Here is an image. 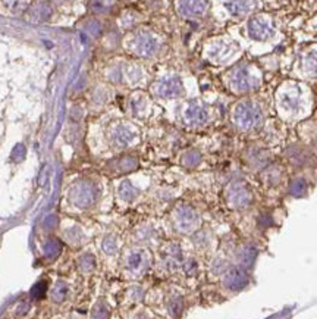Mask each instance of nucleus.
Returning <instances> with one entry per match:
<instances>
[{
	"label": "nucleus",
	"mask_w": 317,
	"mask_h": 319,
	"mask_svg": "<svg viewBox=\"0 0 317 319\" xmlns=\"http://www.w3.org/2000/svg\"><path fill=\"white\" fill-rule=\"evenodd\" d=\"M232 120L238 129L241 131H253L260 127L263 121L262 106L256 100H242L234 108Z\"/></svg>",
	"instance_id": "obj_1"
},
{
	"label": "nucleus",
	"mask_w": 317,
	"mask_h": 319,
	"mask_svg": "<svg viewBox=\"0 0 317 319\" xmlns=\"http://www.w3.org/2000/svg\"><path fill=\"white\" fill-rule=\"evenodd\" d=\"M259 84H260V81L257 77H254V74L248 68V65H238L232 69V72L229 75V85H231L232 91H235L238 94L248 93V91L254 90Z\"/></svg>",
	"instance_id": "obj_2"
},
{
	"label": "nucleus",
	"mask_w": 317,
	"mask_h": 319,
	"mask_svg": "<svg viewBox=\"0 0 317 319\" xmlns=\"http://www.w3.org/2000/svg\"><path fill=\"white\" fill-rule=\"evenodd\" d=\"M99 196L97 187L91 181H79L77 183L69 193V199L74 206L79 209H88L91 207Z\"/></svg>",
	"instance_id": "obj_3"
},
{
	"label": "nucleus",
	"mask_w": 317,
	"mask_h": 319,
	"mask_svg": "<svg viewBox=\"0 0 317 319\" xmlns=\"http://www.w3.org/2000/svg\"><path fill=\"white\" fill-rule=\"evenodd\" d=\"M276 30L275 24L272 22L270 18L264 15H257L253 16L248 24H247V34L250 39L256 41H269L273 39Z\"/></svg>",
	"instance_id": "obj_4"
},
{
	"label": "nucleus",
	"mask_w": 317,
	"mask_h": 319,
	"mask_svg": "<svg viewBox=\"0 0 317 319\" xmlns=\"http://www.w3.org/2000/svg\"><path fill=\"white\" fill-rule=\"evenodd\" d=\"M160 50V41L150 31H141L132 39V52L138 58H153Z\"/></svg>",
	"instance_id": "obj_5"
},
{
	"label": "nucleus",
	"mask_w": 317,
	"mask_h": 319,
	"mask_svg": "<svg viewBox=\"0 0 317 319\" xmlns=\"http://www.w3.org/2000/svg\"><path fill=\"white\" fill-rule=\"evenodd\" d=\"M173 224H175V228L179 233L187 234V233H191L196 228H198L200 216H198L197 210L193 209L191 206L179 204L175 209V213H173Z\"/></svg>",
	"instance_id": "obj_6"
},
{
	"label": "nucleus",
	"mask_w": 317,
	"mask_h": 319,
	"mask_svg": "<svg viewBox=\"0 0 317 319\" xmlns=\"http://www.w3.org/2000/svg\"><path fill=\"white\" fill-rule=\"evenodd\" d=\"M123 263H125V269L129 274L140 275L150 268L152 257H150L149 252L144 249H132L125 255Z\"/></svg>",
	"instance_id": "obj_7"
},
{
	"label": "nucleus",
	"mask_w": 317,
	"mask_h": 319,
	"mask_svg": "<svg viewBox=\"0 0 317 319\" xmlns=\"http://www.w3.org/2000/svg\"><path fill=\"white\" fill-rule=\"evenodd\" d=\"M226 200L228 204L234 209H245L253 201V193L245 183L234 181L226 190Z\"/></svg>",
	"instance_id": "obj_8"
},
{
	"label": "nucleus",
	"mask_w": 317,
	"mask_h": 319,
	"mask_svg": "<svg viewBox=\"0 0 317 319\" xmlns=\"http://www.w3.org/2000/svg\"><path fill=\"white\" fill-rule=\"evenodd\" d=\"M137 137H138V134L134 129V127H131L129 124H125V122H119L116 125H113L110 129V143L116 149L129 147L137 140Z\"/></svg>",
	"instance_id": "obj_9"
},
{
	"label": "nucleus",
	"mask_w": 317,
	"mask_h": 319,
	"mask_svg": "<svg viewBox=\"0 0 317 319\" xmlns=\"http://www.w3.org/2000/svg\"><path fill=\"white\" fill-rule=\"evenodd\" d=\"M153 91L156 96L161 97V99H175L184 93V84H182L181 78L172 75V77H166V78L158 80L153 85Z\"/></svg>",
	"instance_id": "obj_10"
},
{
	"label": "nucleus",
	"mask_w": 317,
	"mask_h": 319,
	"mask_svg": "<svg viewBox=\"0 0 317 319\" xmlns=\"http://www.w3.org/2000/svg\"><path fill=\"white\" fill-rule=\"evenodd\" d=\"M209 118H210L209 109L198 102L188 103V106L184 111V121L190 127H201V125L207 124Z\"/></svg>",
	"instance_id": "obj_11"
},
{
	"label": "nucleus",
	"mask_w": 317,
	"mask_h": 319,
	"mask_svg": "<svg viewBox=\"0 0 317 319\" xmlns=\"http://www.w3.org/2000/svg\"><path fill=\"white\" fill-rule=\"evenodd\" d=\"M207 0H178V13L184 18H200L207 12Z\"/></svg>",
	"instance_id": "obj_12"
},
{
	"label": "nucleus",
	"mask_w": 317,
	"mask_h": 319,
	"mask_svg": "<svg viewBox=\"0 0 317 319\" xmlns=\"http://www.w3.org/2000/svg\"><path fill=\"white\" fill-rule=\"evenodd\" d=\"M225 7L232 16H247L257 7V0H225Z\"/></svg>",
	"instance_id": "obj_13"
},
{
	"label": "nucleus",
	"mask_w": 317,
	"mask_h": 319,
	"mask_svg": "<svg viewBox=\"0 0 317 319\" xmlns=\"http://www.w3.org/2000/svg\"><path fill=\"white\" fill-rule=\"evenodd\" d=\"M225 282H226L228 288L238 290V288L244 287V284L247 282V275L241 268H232L225 272Z\"/></svg>",
	"instance_id": "obj_14"
},
{
	"label": "nucleus",
	"mask_w": 317,
	"mask_h": 319,
	"mask_svg": "<svg viewBox=\"0 0 317 319\" xmlns=\"http://www.w3.org/2000/svg\"><path fill=\"white\" fill-rule=\"evenodd\" d=\"M52 13H53V7L50 6V3L41 1V3H37L30 10V18H31V21H34L36 24H39V22L47 21L52 16Z\"/></svg>",
	"instance_id": "obj_15"
},
{
	"label": "nucleus",
	"mask_w": 317,
	"mask_h": 319,
	"mask_svg": "<svg viewBox=\"0 0 317 319\" xmlns=\"http://www.w3.org/2000/svg\"><path fill=\"white\" fill-rule=\"evenodd\" d=\"M118 194L119 197L122 200H125V201H132V200L140 194V190H138L129 180H125V181H122L120 186H119Z\"/></svg>",
	"instance_id": "obj_16"
},
{
	"label": "nucleus",
	"mask_w": 317,
	"mask_h": 319,
	"mask_svg": "<svg viewBox=\"0 0 317 319\" xmlns=\"http://www.w3.org/2000/svg\"><path fill=\"white\" fill-rule=\"evenodd\" d=\"M78 269L82 274H91L96 269V257L91 253H82L78 257Z\"/></svg>",
	"instance_id": "obj_17"
},
{
	"label": "nucleus",
	"mask_w": 317,
	"mask_h": 319,
	"mask_svg": "<svg viewBox=\"0 0 317 319\" xmlns=\"http://www.w3.org/2000/svg\"><path fill=\"white\" fill-rule=\"evenodd\" d=\"M146 108H147V100H146V97L141 96V94H137V96H134V97L129 100V109H131V112H132L134 115H137V117L143 115L144 111H146Z\"/></svg>",
	"instance_id": "obj_18"
},
{
	"label": "nucleus",
	"mask_w": 317,
	"mask_h": 319,
	"mask_svg": "<svg viewBox=\"0 0 317 319\" xmlns=\"http://www.w3.org/2000/svg\"><path fill=\"white\" fill-rule=\"evenodd\" d=\"M231 53V46L226 44V43H217L216 46H213L211 52H210V56L211 59H225L228 55Z\"/></svg>",
	"instance_id": "obj_19"
},
{
	"label": "nucleus",
	"mask_w": 317,
	"mask_h": 319,
	"mask_svg": "<svg viewBox=\"0 0 317 319\" xmlns=\"http://www.w3.org/2000/svg\"><path fill=\"white\" fill-rule=\"evenodd\" d=\"M115 4V0H91V9L97 13H106L109 12Z\"/></svg>",
	"instance_id": "obj_20"
},
{
	"label": "nucleus",
	"mask_w": 317,
	"mask_h": 319,
	"mask_svg": "<svg viewBox=\"0 0 317 319\" xmlns=\"http://www.w3.org/2000/svg\"><path fill=\"white\" fill-rule=\"evenodd\" d=\"M68 294V285L63 281H57L52 290V299L56 302H62Z\"/></svg>",
	"instance_id": "obj_21"
},
{
	"label": "nucleus",
	"mask_w": 317,
	"mask_h": 319,
	"mask_svg": "<svg viewBox=\"0 0 317 319\" xmlns=\"http://www.w3.org/2000/svg\"><path fill=\"white\" fill-rule=\"evenodd\" d=\"M102 249L106 255L109 256H113L116 252H118V244H116V239L112 237V236H107L105 237L103 243H102Z\"/></svg>",
	"instance_id": "obj_22"
},
{
	"label": "nucleus",
	"mask_w": 317,
	"mask_h": 319,
	"mask_svg": "<svg viewBox=\"0 0 317 319\" xmlns=\"http://www.w3.org/2000/svg\"><path fill=\"white\" fill-rule=\"evenodd\" d=\"M263 178L269 186H276V183L279 181V172H277L276 166H269L264 172H263Z\"/></svg>",
	"instance_id": "obj_23"
},
{
	"label": "nucleus",
	"mask_w": 317,
	"mask_h": 319,
	"mask_svg": "<svg viewBox=\"0 0 317 319\" xmlns=\"http://www.w3.org/2000/svg\"><path fill=\"white\" fill-rule=\"evenodd\" d=\"M200 160H201V156H200V153L196 152V150H191V152H188L185 156H184V165L185 166H190V168H194V166H197L198 163H200Z\"/></svg>",
	"instance_id": "obj_24"
},
{
	"label": "nucleus",
	"mask_w": 317,
	"mask_h": 319,
	"mask_svg": "<svg viewBox=\"0 0 317 319\" xmlns=\"http://www.w3.org/2000/svg\"><path fill=\"white\" fill-rule=\"evenodd\" d=\"M9 7L13 12H22L28 6V0H9Z\"/></svg>",
	"instance_id": "obj_25"
},
{
	"label": "nucleus",
	"mask_w": 317,
	"mask_h": 319,
	"mask_svg": "<svg viewBox=\"0 0 317 319\" xmlns=\"http://www.w3.org/2000/svg\"><path fill=\"white\" fill-rule=\"evenodd\" d=\"M87 31L93 36V37H99L102 34V25L97 21H90L87 24Z\"/></svg>",
	"instance_id": "obj_26"
},
{
	"label": "nucleus",
	"mask_w": 317,
	"mask_h": 319,
	"mask_svg": "<svg viewBox=\"0 0 317 319\" xmlns=\"http://www.w3.org/2000/svg\"><path fill=\"white\" fill-rule=\"evenodd\" d=\"M303 190H304V183H303L301 180H295V181H292L291 186H289V191H291L294 196H300V194L303 193Z\"/></svg>",
	"instance_id": "obj_27"
}]
</instances>
